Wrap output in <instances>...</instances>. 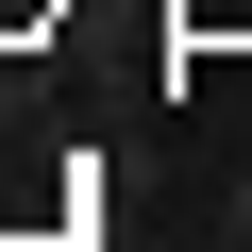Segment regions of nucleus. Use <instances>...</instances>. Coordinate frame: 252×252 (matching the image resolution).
Returning a JSON list of instances; mask_svg holds the SVG:
<instances>
[{
	"mask_svg": "<svg viewBox=\"0 0 252 252\" xmlns=\"http://www.w3.org/2000/svg\"><path fill=\"white\" fill-rule=\"evenodd\" d=\"M202 252H252V219H219V235H202Z\"/></svg>",
	"mask_w": 252,
	"mask_h": 252,
	"instance_id": "1",
	"label": "nucleus"
}]
</instances>
